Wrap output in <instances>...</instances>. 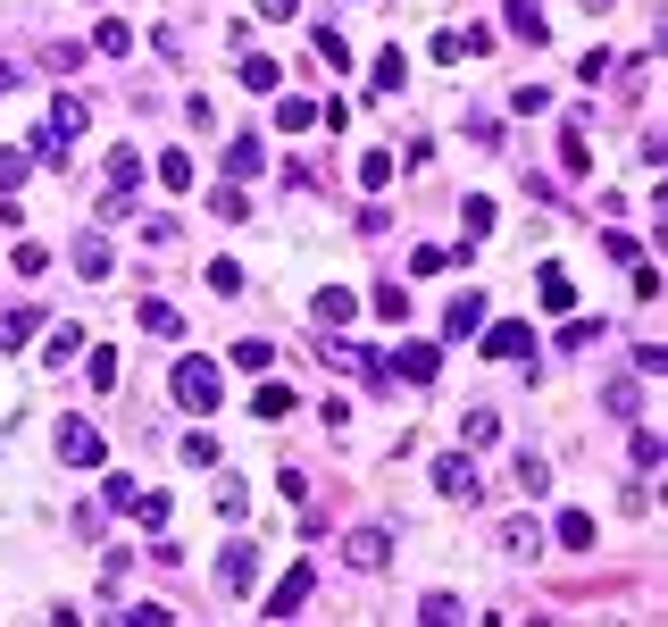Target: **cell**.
<instances>
[{"instance_id": "obj_1", "label": "cell", "mask_w": 668, "mask_h": 627, "mask_svg": "<svg viewBox=\"0 0 668 627\" xmlns=\"http://www.w3.org/2000/svg\"><path fill=\"white\" fill-rule=\"evenodd\" d=\"M176 402L193 410V418H209L226 402V377H218V360H176Z\"/></svg>"}, {"instance_id": "obj_2", "label": "cell", "mask_w": 668, "mask_h": 627, "mask_svg": "<svg viewBox=\"0 0 668 627\" xmlns=\"http://www.w3.org/2000/svg\"><path fill=\"white\" fill-rule=\"evenodd\" d=\"M134 184H142V151L126 143V151H109V193H101L109 218H126V209H134Z\"/></svg>"}, {"instance_id": "obj_3", "label": "cell", "mask_w": 668, "mask_h": 627, "mask_svg": "<svg viewBox=\"0 0 668 627\" xmlns=\"http://www.w3.org/2000/svg\"><path fill=\"white\" fill-rule=\"evenodd\" d=\"M343 561L376 577V569H385V561H393V536H385V527H351V536H343Z\"/></svg>"}, {"instance_id": "obj_4", "label": "cell", "mask_w": 668, "mask_h": 627, "mask_svg": "<svg viewBox=\"0 0 668 627\" xmlns=\"http://www.w3.org/2000/svg\"><path fill=\"white\" fill-rule=\"evenodd\" d=\"M309 586H318V569H309V561H293V569H284V586L268 594V619H293L301 602H309Z\"/></svg>"}, {"instance_id": "obj_5", "label": "cell", "mask_w": 668, "mask_h": 627, "mask_svg": "<svg viewBox=\"0 0 668 627\" xmlns=\"http://www.w3.org/2000/svg\"><path fill=\"white\" fill-rule=\"evenodd\" d=\"M101 452H109V444L84 427V418H67V427H59V460H76V469H101Z\"/></svg>"}, {"instance_id": "obj_6", "label": "cell", "mask_w": 668, "mask_h": 627, "mask_svg": "<svg viewBox=\"0 0 668 627\" xmlns=\"http://www.w3.org/2000/svg\"><path fill=\"white\" fill-rule=\"evenodd\" d=\"M527 343H535L527 318H501V327H485V360H527Z\"/></svg>"}, {"instance_id": "obj_7", "label": "cell", "mask_w": 668, "mask_h": 627, "mask_svg": "<svg viewBox=\"0 0 668 627\" xmlns=\"http://www.w3.org/2000/svg\"><path fill=\"white\" fill-rule=\"evenodd\" d=\"M385 368H393V377H410V385H435V368H443V352H435V343H401V352H393Z\"/></svg>"}, {"instance_id": "obj_8", "label": "cell", "mask_w": 668, "mask_h": 627, "mask_svg": "<svg viewBox=\"0 0 668 627\" xmlns=\"http://www.w3.org/2000/svg\"><path fill=\"white\" fill-rule=\"evenodd\" d=\"M435 485H443L451 502H476V460H468V452H443V460H435Z\"/></svg>"}, {"instance_id": "obj_9", "label": "cell", "mask_w": 668, "mask_h": 627, "mask_svg": "<svg viewBox=\"0 0 668 627\" xmlns=\"http://www.w3.org/2000/svg\"><path fill=\"white\" fill-rule=\"evenodd\" d=\"M510 34H518V42H535V51L552 42V17H543V0H510Z\"/></svg>"}, {"instance_id": "obj_10", "label": "cell", "mask_w": 668, "mask_h": 627, "mask_svg": "<svg viewBox=\"0 0 668 627\" xmlns=\"http://www.w3.org/2000/svg\"><path fill=\"white\" fill-rule=\"evenodd\" d=\"M251 577H259V552H251V544H234L226 561H218V586H226V594H251Z\"/></svg>"}, {"instance_id": "obj_11", "label": "cell", "mask_w": 668, "mask_h": 627, "mask_svg": "<svg viewBox=\"0 0 668 627\" xmlns=\"http://www.w3.org/2000/svg\"><path fill=\"white\" fill-rule=\"evenodd\" d=\"M476 327H485V293H460V301L443 310V335L460 343V335H476Z\"/></svg>"}, {"instance_id": "obj_12", "label": "cell", "mask_w": 668, "mask_h": 627, "mask_svg": "<svg viewBox=\"0 0 668 627\" xmlns=\"http://www.w3.org/2000/svg\"><path fill=\"white\" fill-rule=\"evenodd\" d=\"M309 310H318V327H351V318H360V301H351L343 285H326L318 301H309Z\"/></svg>"}, {"instance_id": "obj_13", "label": "cell", "mask_w": 668, "mask_h": 627, "mask_svg": "<svg viewBox=\"0 0 668 627\" xmlns=\"http://www.w3.org/2000/svg\"><path fill=\"white\" fill-rule=\"evenodd\" d=\"M552 536L568 544V552H593V536H602V527H593V510H560V527Z\"/></svg>"}, {"instance_id": "obj_14", "label": "cell", "mask_w": 668, "mask_h": 627, "mask_svg": "<svg viewBox=\"0 0 668 627\" xmlns=\"http://www.w3.org/2000/svg\"><path fill=\"white\" fill-rule=\"evenodd\" d=\"M134 527H151V536H167V519H176V502L167 494H134V510H126Z\"/></svg>"}, {"instance_id": "obj_15", "label": "cell", "mask_w": 668, "mask_h": 627, "mask_svg": "<svg viewBox=\"0 0 668 627\" xmlns=\"http://www.w3.org/2000/svg\"><path fill=\"white\" fill-rule=\"evenodd\" d=\"M535 293H543V310H568V301H577V285H568V268H543V276H535Z\"/></svg>"}, {"instance_id": "obj_16", "label": "cell", "mask_w": 668, "mask_h": 627, "mask_svg": "<svg viewBox=\"0 0 668 627\" xmlns=\"http://www.w3.org/2000/svg\"><path fill=\"white\" fill-rule=\"evenodd\" d=\"M84 118H92V101H84V92H59V101H51V126H67V134H84Z\"/></svg>"}, {"instance_id": "obj_17", "label": "cell", "mask_w": 668, "mask_h": 627, "mask_svg": "<svg viewBox=\"0 0 668 627\" xmlns=\"http://www.w3.org/2000/svg\"><path fill=\"white\" fill-rule=\"evenodd\" d=\"M159 184H167V193H193V159H184V151H159Z\"/></svg>"}, {"instance_id": "obj_18", "label": "cell", "mask_w": 668, "mask_h": 627, "mask_svg": "<svg viewBox=\"0 0 668 627\" xmlns=\"http://www.w3.org/2000/svg\"><path fill=\"white\" fill-rule=\"evenodd\" d=\"M34 327H42V310H9V318H0V352H17Z\"/></svg>"}, {"instance_id": "obj_19", "label": "cell", "mask_w": 668, "mask_h": 627, "mask_svg": "<svg viewBox=\"0 0 668 627\" xmlns=\"http://www.w3.org/2000/svg\"><path fill=\"white\" fill-rule=\"evenodd\" d=\"M134 318H142V327H151V335H184V310H167V301H142Z\"/></svg>"}, {"instance_id": "obj_20", "label": "cell", "mask_w": 668, "mask_h": 627, "mask_svg": "<svg viewBox=\"0 0 668 627\" xmlns=\"http://www.w3.org/2000/svg\"><path fill=\"white\" fill-rule=\"evenodd\" d=\"M268 118H276V134H301L309 118H318V101H276V109H268Z\"/></svg>"}, {"instance_id": "obj_21", "label": "cell", "mask_w": 668, "mask_h": 627, "mask_svg": "<svg viewBox=\"0 0 668 627\" xmlns=\"http://www.w3.org/2000/svg\"><path fill=\"white\" fill-rule=\"evenodd\" d=\"M259 168H268V151H259V143H234V151H226V176H234V184L259 176Z\"/></svg>"}, {"instance_id": "obj_22", "label": "cell", "mask_w": 668, "mask_h": 627, "mask_svg": "<svg viewBox=\"0 0 668 627\" xmlns=\"http://www.w3.org/2000/svg\"><path fill=\"white\" fill-rule=\"evenodd\" d=\"M501 544H510V552H535L543 544V519H501Z\"/></svg>"}, {"instance_id": "obj_23", "label": "cell", "mask_w": 668, "mask_h": 627, "mask_svg": "<svg viewBox=\"0 0 668 627\" xmlns=\"http://www.w3.org/2000/svg\"><path fill=\"white\" fill-rule=\"evenodd\" d=\"M243 84L251 92H276V59L268 51H243Z\"/></svg>"}, {"instance_id": "obj_24", "label": "cell", "mask_w": 668, "mask_h": 627, "mask_svg": "<svg viewBox=\"0 0 668 627\" xmlns=\"http://www.w3.org/2000/svg\"><path fill=\"white\" fill-rule=\"evenodd\" d=\"M76 276H109V243H101V235L76 243Z\"/></svg>"}, {"instance_id": "obj_25", "label": "cell", "mask_w": 668, "mask_h": 627, "mask_svg": "<svg viewBox=\"0 0 668 627\" xmlns=\"http://www.w3.org/2000/svg\"><path fill=\"white\" fill-rule=\"evenodd\" d=\"M76 352H84V327H51V352H42V360H51V368H67Z\"/></svg>"}, {"instance_id": "obj_26", "label": "cell", "mask_w": 668, "mask_h": 627, "mask_svg": "<svg viewBox=\"0 0 668 627\" xmlns=\"http://www.w3.org/2000/svg\"><path fill=\"white\" fill-rule=\"evenodd\" d=\"M92 51H109V59H117V51H134V34L117 26V17H101V26H92Z\"/></svg>"}, {"instance_id": "obj_27", "label": "cell", "mask_w": 668, "mask_h": 627, "mask_svg": "<svg viewBox=\"0 0 668 627\" xmlns=\"http://www.w3.org/2000/svg\"><path fill=\"white\" fill-rule=\"evenodd\" d=\"M560 168H568V176H593V159H585V134H577V126L560 134Z\"/></svg>"}, {"instance_id": "obj_28", "label": "cell", "mask_w": 668, "mask_h": 627, "mask_svg": "<svg viewBox=\"0 0 668 627\" xmlns=\"http://www.w3.org/2000/svg\"><path fill=\"white\" fill-rule=\"evenodd\" d=\"M460 435H468V444H493V435H501V418H493V410H485V402H476V410H468V418H460Z\"/></svg>"}, {"instance_id": "obj_29", "label": "cell", "mask_w": 668, "mask_h": 627, "mask_svg": "<svg viewBox=\"0 0 668 627\" xmlns=\"http://www.w3.org/2000/svg\"><path fill=\"white\" fill-rule=\"evenodd\" d=\"M251 410H259V418H284V410H293V385H259Z\"/></svg>"}, {"instance_id": "obj_30", "label": "cell", "mask_w": 668, "mask_h": 627, "mask_svg": "<svg viewBox=\"0 0 668 627\" xmlns=\"http://www.w3.org/2000/svg\"><path fill=\"white\" fill-rule=\"evenodd\" d=\"M176 452H184V469H209V460H218V444H209V427H193V435H184Z\"/></svg>"}, {"instance_id": "obj_31", "label": "cell", "mask_w": 668, "mask_h": 627, "mask_svg": "<svg viewBox=\"0 0 668 627\" xmlns=\"http://www.w3.org/2000/svg\"><path fill=\"white\" fill-rule=\"evenodd\" d=\"M318 59H326V67H351V42H343V26H318Z\"/></svg>"}, {"instance_id": "obj_32", "label": "cell", "mask_w": 668, "mask_h": 627, "mask_svg": "<svg viewBox=\"0 0 668 627\" xmlns=\"http://www.w3.org/2000/svg\"><path fill=\"white\" fill-rule=\"evenodd\" d=\"M460 218H468V235H493V201H485V193H468Z\"/></svg>"}, {"instance_id": "obj_33", "label": "cell", "mask_w": 668, "mask_h": 627, "mask_svg": "<svg viewBox=\"0 0 668 627\" xmlns=\"http://www.w3.org/2000/svg\"><path fill=\"white\" fill-rule=\"evenodd\" d=\"M376 318H393V327H401V318H410V293H401V285H376Z\"/></svg>"}, {"instance_id": "obj_34", "label": "cell", "mask_w": 668, "mask_h": 627, "mask_svg": "<svg viewBox=\"0 0 668 627\" xmlns=\"http://www.w3.org/2000/svg\"><path fill=\"white\" fill-rule=\"evenodd\" d=\"M518 485H527V494H543V485H552V460L527 452V460H518Z\"/></svg>"}, {"instance_id": "obj_35", "label": "cell", "mask_w": 668, "mask_h": 627, "mask_svg": "<svg viewBox=\"0 0 668 627\" xmlns=\"http://www.w3.org/2000/svg\"><path fill=\"white\" fill-rule=\"evenodd\" d=\"M360 184H368V193H385V184H393V159L368 151V159H360Z\"/></svg>"}, {"instance_id": "obj_36", "label": "cell", "mask_w": 668, "mask_h": 627, "mask_svg": "<svg viewBox=\"0 0 668 627\" xmlns=\"http://www.w3.org/2000/svg\"><path fill=\"white\" fill-rule=\"evenodd\" d=\"M209 293H243V268H234V260H209Z\"/></svg>"}, {"instance_id": "obj_37", "label": "cell", "mask_w": 668, "mask_h": 627, "mask_svg": "<svg viewBox=\"0 0 668 627\" xmlns=\"http://www.w3.org/2000/svg\"><path fill=\"white\" fill-rule=\"evenodd\" d=\"M218 519H251V494H243V485H218Z\"/></svg>"}, {"instance_id": "obj_38", "label": "cell", "mask_w": 668, "mask_h": 627, "mask_svg": "<svg viewBox=\"0 0 668 627\" xmlns=\"http://www.w3.org/2000/svg\"><path fill=\"white\" fill-rule=\"evenodd\" d=\"M234 360H243V368H276V343L251 335V343H234Z\"/></svg>"}, {"instance_id": "obj_39", "label": "cell", "mask_w": 668, "mask_h": 627, "mask_svg": "<svg viewBox=\"0 0 668 627\" xmlns=\"http://www.w3.org/2000/svg\"><path fill=\"white\" fill-rule=\"evenodd\" d=\"M26 184V151H0V193H17Z\"/></svg>"}, {"instance_id": "obj_40", "label": "cell", "mask_w": 668, "mask_h": 627, "mask_svg": "<svg viewBox=\"0 0 668 627\" xmlns=\"http://www.w3.org/2000/svg\"><path fill=\"white\" fill-rule=\"evenodd\" d=\"M17 84H26V67H17V59H0V92H17Z\"/></svg>"}, {"instance_id": "obj_41", "label": "cell", "mask_w": 668, "mask_h": 627, "mask_svg": "<svg viewBox=\"0 0 668 627\" xmlns=\"http://www.w3.org/2000/svg\"><path fill=\"white\" fill-rule=\"evenodd\" d=\"M259 9H268V17H293V9H301V0H259Z\"/></svg>"}]
</instances>
